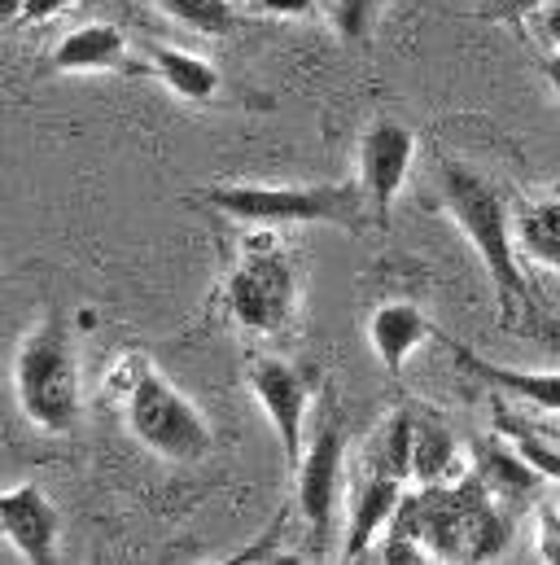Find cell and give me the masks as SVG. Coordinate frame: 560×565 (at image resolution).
Listing matches in <instances>:
<instances>
[{"mask_svg":"<svg viewBox=\"0 0 560 565\" xmlns=\"http://www.w3.org/2000/svg\"><path fill=\"white\" fill-rule=\"evenodd\" d=\"M0 526L9 548H18L26 562H53L57 557V540H62V518L53 509V500L44 495V487L22 482L9 487L0 495Z\"/></svg>","mask_w":560,"mask_h":565,"instance_id":"cell-9","label":"cell"},{"mask_svg":"<svg viewBox=\"0 0 560 565\" xmlns=\"http://www.w3.org/2000/svg\"><path fill=\"white\" fill-rule=\"evenodd\" d=\"M539 557L543 562H560V513L552 504L539 509Z\"/></svg>","mask_w":560,"mask_h":565,"instance_id":"cell-21","label":"cell"},{"mask_svg":"<svg viewBox=\"0 0 560 565\" xmlns=\"http://www.w3.org/2000/svg\"><path fill=\"white\" fill-rule=\"evenodd\" d=\"M543 75H548L552 93L560 97V49H557V53H548V62H543Z\"/></svg>","mask_w":560,"mask_h":565,"instance_id":"cell-26","label":"cell"},{"mask_svg":"<svg viewBox=\"0 0 560 565\" xmlns=\"http://www.w3.org/2000/svg\"><path fill=\"white\" fill-rule=\"evenodd\" d=\"M446 347H451V355H455V364H460L464 373L482 377L486 386H495V391H504V395H513V399H521V404H530V408H539V413L560 417V373L491 364L486 355H477V351L464 347V342H446Z\"/></svg>","mask_w":560,"mask_h":565,"instance_id":"cell-12","label":"cell"},{"mask_svg":"<svg viewBox=\"0 0 560 565\" xmlns=\"http://www.w3.org/2000/svg\"><path fill=\"white\" fill-rule=\"evenodd\" d=\"M250 391H255L263 417L277 429L289 469H298V460L306 451V404L315 395V377L280 355H259L250 364Z\"/></svg>","mask_w":560,"mask_h":565,"instance_id":"cell-6","label":"cell"},{"mask_svg":"<svg viewBox=\"0 0 560 565\" xmlns=\"http://www.w3.org/2000/svg\"><path fill=\"white\" fill-rule=\"evenodd\" d=\"M477 473H482V491H486V495H491V491H495V495H521V491H530V487L543 482V473H539L526 456H517L513 447H499V443L482 447Z\"/></svg>","mask_w":560,"mask_h":565,"instance_id":"cell-16","label":"cell"},{"mask_svg":"<svg viewBox=\"0 0 560 565\" xmlns=\"http://www.w3.org/2000/svg\"><path fill=\"white\" fill-rule=\"evenodd\" d=\"M123 417L137 443L175 465H193L215 447L211 422L197 413V404L175 391L149 360H132V377L123 382Z\"/></svg>","mask_w":560,"mask_h":565,"instance_id":"cell-4","label":"cell"},{"mask_svg":"<svg viewBox=\"0 0 560 565\" xmlns=\"http://www.w3.org/2000/svg\"><path fill=\"white\" fill-rule=\"evenodd\" d=\"M320 4H324V9H333V4H337V0H320Z\"/></svg>","mask_w":560,"mask_h":565,"instance_id":"cell-28","label":"cell"},{"mask_svg":"<svg viewBox=\"0 0 560 565\" xmlns=\"http://www.w3.org/2000/svg\"><path fill=\"white\" fill-rule=\"evenodd\" d=\"M144 66H149V75L162 79V88H166L171 97H180V102L202 106V102L219 97V71H215L206 57H197V53L166 49V44H149V62H144Z\"/></svg>","mask_w":560,"mask_h":565,"instance_id":"cell-14","label":"cell"},{"mask_svg":"<svg viewBox=\"0 0 560 565\" xmlns=\"http://www.w3.org/2000/svg\"><path fill=\"white\" fill-rule=\"evenodd\" d=\"M22 4H26V0H0V13L13 22V18H22Z\"/></svg>","mask_w":560,"mask_h":565,"instance_id":"cell-27","label":"cell"},{"mask_svg":"<svg viewBox=\"0 0 560 565\" xmlns=\"http://www.w3.org/2000/svg\"><path fill=\"white\" fill-rule=\"evenodd\" d=\"M166 18H175L180 26L197 31V35H211V40H224L241 26V13L233 0H153Z\"/></svg>","mask_w":560,"mask_h":565,"instance_id":"cell-17","label":"cell"},{"mask_svg":"<svg viewBox=\"0 0 560 565\" xmlns=\"http://www.w3.org/2000/svg\"><path fill=\"white\" fill-rule=\"evenodd\" d=\"M517 246L526 259L543 264L560 273V198H543V202H526L517 215Z\"/></svg>","mask_w":560,"mask_h":565,"instance_id":"cell-15","label":"cell"},{"mask_svg":"<svg viewBox=\"0 0 560 565\" xmlns=\"http://www.w3.org/2000/svg\"><path fill=\"white\" fill-rule=\"evenodd\" d=\"M53 71H66V75H97V71H123V75H137L149 71L128 57V35L110 22H88V26H75L57 40L53 49Z\"/></svg>","mask_w":560,"mask_h":565,"instance_id":"cell-10","label":"cell"},{"mask_svg":"<svg viewBox=\"0 0 560 565\" xmlns=\"http://www.w3.org/2000/svg\"><path fill=\"white\" fill-rule=\"evenodd\" d=\"M548 0H486V13L491 18H504V22H526L543 9Z\"/></svg>","mask_w":560,"mask_h":565,"instance_id":"cell-22","label":"cell"},{"mask_svg":"<svg viewBox=\"0 0 560 565\" xmlns=\"http://www.w3.org/2000/svg\"><path fill=\"white\" fill-rule=\"evenodd\" d=\"M377 9H381V0H337L333 4V22H337V31L346 40H364L373 18H377Z\"/></svg>","mask_w":560,"mask_h":565,"instance_id":"cell-20","label":"cell"},{"mask_svg":"<svg viewBox=\"0 0 560 565\" xmlns=\"http://www.w3.org/2000/svg\"><path fill=\"white\" fill-rule=\"evenodd\" d=\"M197 202L224 211L241 224H333V228H364L373 224L368 198L359 180L337 184H215L202 189Z\"/></svg>","mask_w":560,"mask_h":565,"instance_id":"cell-3","label":"cell"},{"mask_svg":"<svg viewBox=\"0 0 560 565\" xmlns=\"http://www.w3.org/2000/svg\"><path fill=\"white\" fill-rule=\"evenodd\" d=\"M13 395L22 417L44 434H66L84 413V373L71 324L49 311L13 355Z\"/></svg>","mask_w":560,"mask_h":565,"instance_id":"cell-2","label":"cell"},{"mask_svg":"<svg viewBox=\"0 0 560 565\" xmlns=\"http://www.w3.org/2000/svg\"><path fill=\"white\" fill-rule=\"evenodd\" d=\"M535 31H539V40L557 53L560 49V0H548V4L535 13Z\"/></svg>","mask_w":560,"mask_h":565,"instance_id":"cell-23","label":"cell"},{"mask_svg":"<svg viewBox=\"0 0 560 565\" xmlns=\"http://www.w3.org/2000/svg\"><path fill=\"white\" fill-rule=\"evenodd\" d=\"M451 469H455V438L433 422V417H420L417 438H412V478L438 487Z\"/></svg>","mask_w":560,"mask_h":565,"instance_id":"cell-18","label":"cell"},{"mask_svg":"<svg viewBox=\"0 0 560 565\" xmlns=\"http://www.w3.org/2000/svg\"><path fill=\"white\" fill-rule=\"evenodd\" d=\"M403 509V478L390 469H377L359 482L351 500V531H346V557H364L377 548V540L390 531V522Z\"/></svg>","mask_w":560,"mask_h":565,"instance_id":"cell-11","label":"cell"},{"mask_svg":"<svg viewBox=\"0 0 560 565\" xmlns=\"http://www.w3.org/2000/svg\"><path fill=\"white\" fill-rule=\"evenodd\" d=\"M424 338H433V324L417 302H381L368 316V342H373L381 369L395 377L408 369V360L417 355Z\"/></svg>","mask_w":560,"mask_h":565,"instance_id":"cell-13","label":"cell"},{"mask_svg":"<svg viewBox=\"0 0 560 565\" xmlns=\"http://www.w3.org/2000/svg\"><path fill=\"white\" fill-rule=\"evenodd\" d=\"M315 4L320 0H255V9L268 18H306Z\"/></svg>","mask_w":560,"mask_h":565,"instance_id":"cell-24","label":"cell"},{"mask_svg":"<svg viewBox=\"0 0 560 565\" xmlns=\"http://www.w3.org/2000/svg\"><path fill=\"white\" fill-rule=\"evenodd\" d=\"M293 307H298V281L284 250L272 242H250L228 277V311L250 333H280L293 320Z\"/></svg>","mask_w":560,"mask_h":565,"instance_id":"cell-5","label":"cell"},{"mask_svg":"<svg viewBox=\"0 0 560 565\" xmlns=\"http://www.w3.org/2000/svg\"><path fill=\"white\" fill-rule=\"evenodd\" d=\"M495 417H499L504 438L513 443V451H517V456H526V460H530V465H535V469H539L548 482H560V451H557V447H552V443H543V438H539L530 425L517 422V417H513L504 404H495Z\"/></svg>","mask_w":560,"mask_h":565,"instance_id":"cell-19","label":"cell"},{"mask_svg":"<svg viewBox=\"0 0 560 565\" xmlns=\"http://www.w3.org/2000/svg\"><path fill=\"white\" fill-rule=\"evenodd\" d=\"M442 175V202L451 211V220L460 224V233L469 237L477 264L486 268V277L495 285V298H499V311L504 316H517L521 329H548L543 320V307L535 298V289L521 273V246H517V224H513V211L504 202V193L473 167L464 162H442L438 167Z\"/></svg>","mask_w":560,"mask_h":565,"instance_id":"cell-1","label":"cell"},{"mask_svg":"<svg viewBox=\"0 0 560 565\" xmlns=\"http://www.w3.org/2000/svg\"><path fill=\"white\" fill-rule=\"evenodd\" d=\"M75 0H26L22 4V22H49V18H57L62 9H71Z\"/></svg>","mask_w":560,"mask_h":565,"instance_id":"cell-25","label":"cell"},{"mask_svg":"<svg viewBox=\"0 0 560 565\" xmlns=\"http://www.w3.org/2000/svg\"><path fill=\"white\" fill-rule=\"evenodd\" d=\"M412 158H417L412 128H403L395 119H377L364 132V141H359V175L355 180H359V189L368 198L373 224H390V206L408 184Z\"/></svg>","mask_w":560,"mask_h":565,"instance_id":"cell-7","label":"cell"},{"mask_svg":"<svg viewBox=\"0 0 560 565\" xmlns=\"http://www.w3.org/2000/svg\"><path fill=\"white\" fill-rule=\"evenodd\" d=\"M342 465H346V443H342V429L337 425H324L302 460H298V509L302 518L315 526V531H329L333 526V509H337V495H342Z\"/></svg>","mask_w":560,"mask_h":565,"instance_id":"cell-8","label":"cell"}]
</instances>
